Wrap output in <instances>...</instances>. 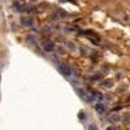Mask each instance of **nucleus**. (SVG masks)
<instances>
[{
    "instance_id": "f257e3e1",
    "label": "nucleus",
    "mask_w": 130,
    "mask_h": 130,
    "mask_svg": "<svg viewBox=\"0 0 130 130\" xmlns=\"http://www.w3.org/2000/svg\"><path fill=\"white\" fill-rule=\"evenodd\" d=\"M59 72L64 75V77H69V75H72V73H73V69L68 64H60L59 65Z\"/></svg>"
},
{
    "instance_id": "39448f33",
    "label": "nucleus",
    "mask_w": 130,
    "mask_h": 130,
    "mask_svg": "<svg viewBox=\"0 0 130 130\" xmlns=\"http://www.w3.org/2000/svg\"><path fill=\"white\" fill-rule=\"evenodd\" d=\"M26 40H27L29 44H35V38L31 37V35H27V37H26Z\"/></svg>"
},
{
    "instance_id": "7ed1b4c3",
    "label": "nucleus",
    "mask_w": 130,
    "mask_h": 130,
    "mask_svg": "<svg viewBox=\"0 0 130 130\" xmlns=\"http://www.w3.org/2000/svg\"><path fill=\"white\" fill-rule=\"evenodd\" d=\"M42 48L46 52H52V50H53V43H52L51 40H46V42L42 44Z\"/></svg>"
},
{
    "instance_id": "0eeeda50",
    "label": "nucleus",
    "mask_w": 130,
    "mask_h": 130,
    "mask_svg": "<svg viewBox=\"0 0 130 130\" xmlns=\"http://www.w3.org/2000/svg\"><path fill=\"white\" fill-rule=\"evenodd\" d=\"M111 120H112V121H118V120H120V116H118V115L111 116Z\"/></svg>"
},
{
    "instance_id": "20e7f679",
    "label": "nucleus",
    "mask_w": 130,
    "mask_h": 130,
    "mask_svg": "<svg viewBox=\"0 0 130 130\" xmlns=\"http://www.w3.org/2000/svg\"><path fill=\"white\" fill-rule=\"evenodd\" d=\"M21 25H24V26H31L32 25V20L31 18H22V20H21Z\"/></svg>"
},
{
    "instance_id": "9d476101",
    "label": "nucleus",
    "mask_w": 130,
    "mask_h": 130,
    "mask_svg": "<svg viewBox=\"0 0 130 130\" xmlns=\"http://www.w3.org/2000/svg\"><path fill=\"white\" fill-rule=\"evenodd\" d=\"M32 2H34V0H32Z\"/></svg>"
},
{
    "instance_id": "423d86ee",
    "label": "nucleus",
    "mask_w": 130,
    "mask_h": 130,
    "mask_svg": "<svg viewBox=\"0 0 130 130\" xmlns=\"http://www.w3.org/2000/svg\"><path fill=\"white\" fill-rule=\"evenodd\" d=\"M87 130H99V127H98V125H95V124H90Z\"/></svg>"
},
{
    "instance_id": "1a4fd4ad",
    "label": "nucleus",
    "mask_w": 130,
    "mask_h": 130,
    "mask_svg": "<svg viewBox=\"0 0 130 130\" xmlns=\"http://www.w3.org/2000/svg\"><path fill=\"white\" fill-rule=\"evenodd\" d=\"M105 130H116V127H115V126H107Z\"/></svg>"
},
{
    "instance_id": "6e6552de",
    "label": "nucleus",
    "mask_w": 130,
    "mask_h": 130,
    "mask_svg": "<svg viewBox=\"0 0 130 130\" xmlns=\"http://www.w3.org/2000/svg\"><path fill=\"white\" fill-rule=\"evenodd\" d=\"M79 120H86V113L85 112H81L79 113Z\"/></svg>"
},
{
    "instance_id": "f03ea898",
    "label": "nucleus",
    "mask_w": 130,
    "mask_h": 130,
    "mask_svg": "<svg viewBox=\"0 0 130 130\" xmlns=\"http://www.w3.org/2000/svg\"><path fill=\"white\" fill-rule=\"evenodd\" d=\"M95 111H96L98 113H100V115H104V113L107 112V105H105L104 103H102V102H98V103L95 104Z\"/></svg>"
}]
</instances>
